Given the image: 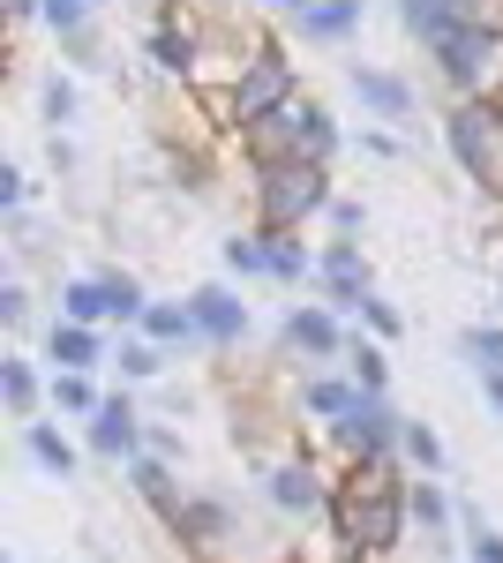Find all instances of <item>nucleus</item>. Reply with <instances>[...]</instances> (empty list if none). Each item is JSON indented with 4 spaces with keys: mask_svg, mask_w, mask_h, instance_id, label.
Wrapping results in <instances>:
<instances>
[{
    "mask_svg": "<svg viewBox=\"0 0 503 563\" xmlns=\"http://www.w3.org/2000/svg\"><path fill=\"white\" fill-rule=\"evenodd\" d=\"M294 98H300V68H294V53H286L278 38H255L233 84L196 90V106L210 113V129H226V135H241L249 121L278 113V106H294Z\"/></svg>",
    "mask_w": 503,
    "mask_h": 563,
    "instance_id": "nucleus-1",
    "label": "nucleus"
},
{
    "mask_svg": "<svg viewBox=\"0 0 503 563\" xmlns=\"http://www.w3.org/2000/svg\"><path fill=\"white\" fill-rule=\"evenodd\" d=\"M249 196H255V225H271V233H300L308 218H324L338 203L331 166H308V158L249 166Z\"/></svg>",
    "mask_w": 503,
    "mask_h": 563,
    "instance_id": "nucleus-2",
    "label": "nucleus"
},
{
    "mask_svg": "<svg viewBox=\"0 0 503 563\" xmlns=\"http://www.w3.org/2000/svg\"><path fill=\"white\" fill-rule=\"evenodd\" d=\"M406 526H414L406 496H353V488L331 481V533L346 549V563H383L406 541Z\"/></svg>",
    "mask_w": 503,
    "mask_h": 563,
    "instance_id": "nucleus-3",
    "label": "nucleus"
},
{
    "mask_svg": "<svg viewBox=\"0 0 503 563\" xmlns=\"http://www.w3.org/2000/svg\"><path fill=\"white\" fill-rule=\"evenodd\" d=\"M444 143H451L459 174L503 203V98H451V113H444Z\"/></svg>",
    "mask_w": 503,
    "mask_h": 563,
    "instance_id": "nucleus-4",
    "label": "nucleus"
},
{
    "mask_svg": "<svg viewBox=\"0 0 503 563\" xmlns=\"http://www.w3.org/2000/svg\"><path fill=\"white\" fill-rule=\"evenodd\" d=\"M436 53V76L451 84V98H503V31L496 23H459Z\"/></svg>",
    "mask_w": 503,
    "mask_h": 563,
    "instance_id": "nucleus-5",
    "label": "nucleus"
},
{
    "mask_svg": "<svg viewBox=\"0 0 503 563\" xmlns=\"http://www.w3.org/2000/svg\"><path fill=\"white\" fill-rule=\"evenodd\" d=\"M398 435H406V413H398L383 390H361L331 421V443L346 459H398Z\"/></svg>",
    "mask_w": 503,
    "mask_h": 563,
    "instance_id": "nucleus-6",
    "label": "nucleus"
},
{
    "mask_svg": "<svg viewBox=\"0 0 503 563\" xmlns=\"http://www.w3.org/2000/svg\"><path fill=\"white\" fill-rule=\"evenodd\" d=\"M278 339H286V353H308V361H346V346H353V331L331 301H294Z\"/></svg>",
    "mask_w": 503,
    "mask_h": 563,
    "instance_id": "nucleus-7",
    "label": "nucleus"
},
{
    "mask_svg": "<svg viewBox=\"0 0 503 563\" xmlns=\"http://www.w3.org/2000/svg\"><path fill=\"white\" fill-rule=\"evenodd\" d=\"M316 278H324V301H331L338 316H361V301L376 294V278H369V256H361V241H353V233L324 241V256H316Z\"/></svg>",
    "mask_w": 503,
    "mask_h": 563,
    "instance_id": "nucleus-8",
    "label": "nucleus"
},
{
    "mask_svg": "<svg viewBox=\"0 0 503 563\" xmlns=\"http://www.w3.org/2000/svg\"><path fill=\"white\" fill-rule=\"evenodd\" d=\"M84 443L98 451V459H121V466L135 459V451H151V443H143V413H135L128 390H106V406L84 421Z\"/></svg>",
    "mask_w": 503,
    "mask_h": 563,
    "instance_id": "nucleus-9",
    "label": "nucleus"
},
{
    "mask_svg": "<svg viewBox=\"0 0 503 563\" xmlns=\"http://www.w3.org/2000/svg\"><path fill=\"white\" fill-rule=\"evenodd\" d=\"M263 496H271L286 519H316V511H331V481L308 466V451L286 459V466H271V474H263Z\"/></svg>",
    "mask_w": 503,
    "mask_h": 563,
    "instance_id": "nucleus-10",
    "label": "nucleus"
},
{
    "mask_svg": "<svg viewBox=\"0 0 503 563\" xmlns=\"http://www.w3.org/2000/svg\"><path fill=\"white\" fill-rule=\"evenodd\" d=\"M128 488L158 511V526H166V533L181 526V511H188V488L173 481V459H166V451H135V459H128Z\"/></svg>",
    "mask_w": 503,
    "mask_h": 563,
    "instance_id": "nucleus-11",
    "label": "nucleus"
},
{
    "mask_svg": "<svg viewBox=\"0 0 503 563\" xmlns=\"http://www.w3.org/2000/svg\"><path fill=\"white\" fill-rule=\"evenodd\" d=\"M188 308H196L204 346H241V339H249V301H241L233 286H196V294H188Z\"/></svg>",
    "mask_w": 503,
    "mask_h": 563,
    "instance_id": "nucleus-12",
    "label": "nucleus"
},
{
    "mask_svg": "<svg viewBox=\"0 0 503 563\" xmlns=\"http://www.w3.org/2000/svg\"><path fill=\"white\" fill-rule=\"evenodd\" d=\"M45 361L53 368H106L113 353H106V323H68V316H53V331H45Z\"/></svg>",
    "mask_w": 503,
    "mask_h": 563,
    "instance_id": "nucleus-13",
    "label": "nucleus"
},
{
    "mask_svg": "<svg viewBox=\"0 0 503 563\" xmlns=\"http://www.w3.org/2000/svg\"><path fill=\"white\" fill-rule=\"evenodd\" d=\"M173 541L188 549V556H218L226 541H233V511L218 504V496H188V511L173 526Z\"/></svg>",
    "mask_w": 503,
    "mask_h": 563,
    "instance_id": "nucleus-14",
    "label": "nucleus"
},
{
    "mask_svg": "<svg viewBox=\"0 0 503 563\" xmlns=\"http://www.w3.org/2000/svg\"><path fill=\"white\" fill-rule=\"evenodd\" d=\"M353 98H361L376 121H414V84L391 76V68H353Z\"/></svg>",
    "mask_w": 503,
    "mask_h": 563,
    "instance_id": "nucleus-15",
    "label": "nucleus"
},
{
    "mask_svg": "<svg viewBox=\"0 0 503 563\" xmlns=\"http://www.w3.org/2000/svg\"><path fill=\"white\" fill-rule=\"evenodd\" d=\"M294 23H300L308 45H346L353 31H361V0H308Z\"/></svg>",
    "mask_w": 503,
    "mask_h": 563,
    "instance_id": "nucleus-16",
    "label": "nucleus"
},
{
    "mask_svg": "<svg viewBox=\"0 0 503 563\" xmlns=\"http://www.w3.org/2000/svg\"><path fill=\"white\" fill-rule=\"evenodd\" d=\"M406 511L420 519V533H428L436 549H451V519H459V511H451V496H444V481H436V474L406 481Z\"/></svg>",
    "mask_w": 503,
    "mask_h": 563,
    "instance_id": "nucleus-17",
    "label": "nucleus"
},
{
    "mask_svg": "<svg viewBox=\"0 0 503 563\" xmlns=\"http://www.w3.org/2000/svg\"><path fill=\"white\" fill-rule=\"evenodd\" d=\"M45 398H53V413H68V421H90V413L106 406V390H98L90 368H53V376H45Z\"/></svg>",
    "mask_w": 503,
    "mask_h": 563,
    "instance_id": "nucleus-18",
    "label": "nucleus"
},
{
    "mask_svg": "<svg viewBox=\"0 0 503 563\" xmlns=\"http://www.w3.org/2000/svg\"><path fill=\"white\" fill-rule=\"evenodd\" d=\"M23 451H31V459H39L53 481H76V474H84V451L53 429V421H23Z\"/></svg>",
    "mask_w": 503,
    "mask_h": 563,
    "instance_id": "nucleus-19",
    "label": "nucleus"
},
{
    "mask_svg": "<svg viewBox=\"0 0 503 563\" xmlns=\"http://www.w3.org/2000/svg\"><path fill=\"white\" fill-rule=\"evenodd\" d=\"M0 398H8L15 421H39L45 384H39V361H31V353H8V361H0Z\"/></svg>",
    "mask_w": 503,
    "mask_h": 563,
    "instance_id": "nucleus-20",
    "label": "nucleus"
},
{
    "mask_svg": "<svg viewBox=\"0 0 503 563\" xmlns=\"http://www.w3.org/2000/svg\"><path fill=\"white\" fill-rule=\"evenodd\" d=\"M135 331H143V339H158L166 353H173V346H204V331H196V308H188V301H151Z\"/></svg>",
    "mask_w": 503,
    "mask_h": 563,
    "instance_id": "nucleus-21",
    "label": "nucleus"
},
{
    "mask_svg": "<svg viewBox=\"0 0 503 563\" xmlns=\"http://www.w3.org/2000/svg\"><path fill=\"white\" fill-rule=\"evenodd\" d=\"M398 23H406V38L444 45V38L466 23V15H459V0H398Z\"/></svg>",
    "mask_w": 503,
    "mask_h": 563,
    "instance_id": "nucleus-22",
    "label": "nucleus"
},
{
    "mask_svg": "<svg viewBox=\"0 0 503 563\" xmlns=\"http://www.w3.org/2000/svg\"><path fill=\"white\" fill-rule=\"evenodd\" d=\"M263 256H271V278H278V286H308V278H316V256L300 249V233H271V225H263Z\"/></svg>",
    "mask_w": 503,
    "mask_h": 563,
    "instance_id": "nucleus-23",
    "label": "nucleus"
},
{
    "mask_svg": "<svg viewBox=\"0 0 503 563\" xmlns=\"http://www.w3.org/2000/svg\"><path fill=\"white\" fill-rule=\"evenodd\" d=\"M61 316L68 323H113V301H106V278H61Z\"/></svg>",
    "mask_w": 503,
    "mask_h": 563,
    "instance_id": "nucleus-24",
    "label": "nucleus"
},
{
    "mask_svg": "<svg viewBox=\"0 0 503 563\" xmlns=\"http://www.w3.org/2000/svg\"><path fill=\"white\" fill-rule=\"evenodd\" d=\"M353 398H361V384H353V376H308V384H300V413H316V421H338Z\"/></svg>",
    "mask_w": 503,
    "mask_h": 563,
    "instance_id": "nucleus-25",
    "label": "nucleus"
},
{
    "mask_svg": "<svg viewBox=\"0 0 503 563\" xmlns=\"http://www.w3.org/2000/svg\"><path fill=\"white\" fill-rule=\"evenodd\" d=\"M346 376H353L361 390H391V346L353 331V346H346Z\"/></svg>",
    "mask_w": 503,
    "mask_h": 563,
    "instance_id": "nucleus-26",
    "label": "nucleus"
},
{
    "mask_svg": "<svg viewBox=\"0 0 503 563\" xmlns=\"http://www.w3.org/2000/svg\"><path fill=\"white\" fill-rule=\"evenodd\" d=\"M218 263H226L233 278H271V256H263V225H249V233H226V241H218Z\"/></svg>",
    "mask_w": 503,
    "mask_h": 563,
    "instance_id": "nucleus-27",
    "label": "nucleus"
},
{
    "mask_svg": "<svg viewBox=\"0 0 503 563\" xmlns=\"http://www.w3.org/2000/svg\"><path fill=\"white\" fill-rule=\"evenodd\" d=\"M113 368H121V384H158L166 376V346L158 339H121Z\"/></svg>",
    "mask_w": 503,
    "mask_h": 563,
    "instance_id": "nucleus-28",
    "label": "nucleus"
},
{
    "mask_svg": "<svg viewBox=\"0 0 503 563\" xmlns=\"http://www.w3.org/2000/svg\"><path fill=\"white\" fill-rule=\"evenodd\" d=\"M398 459H406L414 474H444V435L428 429V421H406V435H398Z\"/></svg>",
    "mask_w": 503,
    "mask_h": 563,
    "instance_id": "nucleus-29",
    "label": "nucleus"
},
{
    "mask_svg": "<svg viewBox=\"0 0 503 563\" xmlns=\"http://www.w3.org/2000/svg\"><path fill=\"white\" fill-rule=\"evenodd\" d=\"M106 278V301H113V323H143V308H151V294H143V278L135 271H98Z\"/></svg>",
    "mask_w": 503,
    "mask_h": 563,
    "instance_id": "nucleus-30",
    "label": "nucleus"
},
{
    "mask_svg": "<svg viewBox=\"0 0 503 563\" xmlns=\"http://www.w3.org/2000/svg\"><path fill=\"white\" fill-rule=\"evenodd\" d=\"M466 361H473L481 376H496L503 368V323H473V331H466Z\"/></svg>",
    "mask_w": 503,
    "mask_h": 563,
    "instance_id": "nucleus-31",
    "label": "nucleus"
},
{
    "mask_svg": "<svg viewBox=\"0 0 503 563\" xmlns=\"http://www.w3.org/2000/svg\"><path fill=\"white\" fill-rule=\"evenodd\" d=\"M39 113L53 121V135H61L68 121H76V84H68V76H45V90H39Z\"/></svg>",
    "mask_w": 503,
    "mask_h": 563,
    "instance_id": "nucleus-32",
    "label": "nucleus"
},
{
    "mask_svg": "<svg viewBox=\"0 0 503 563\" xmlns=\"http://www.w3.org/2000/svg\"><path fill=\"white\" fill-rule=\"evenodd\" d=\"M466 556L473 563H503V533L481 519V511H466Z\"/></svg>",
    "mask_w": 503,
    "mask_h": 563,
    "instance_id": "nucleus-33",
    "label": "nucleus"
},
{
    "mask_svg": "<svg viewBox=\"0 0 503 563\" xmlns=\"http://www.w3.org/2000/svg\"><path fill=\"white\" fill-rule=\"evenodd\" d=\"M361 323H369V339H383V346H391V339L406 331V316L383 301V294H369V301H361Z\"/></svg>",
    "mask_w": 503,
    "mask_h": 563,
    "instance_id": "nucleus-34",
    "label": "nucleus"
},
{
    "mask_svg": "<svg viewBox=\"0 0 503 563\" xmlns=\"http://www.w3.org/2000/svg\"><path fill=\"white\" fill-rule=\"evenodd\" d=\"M0 323H8V331H23V323H31V294H23L15 278L0 286Z\"/></svg>",
    "mask_w": 503,
    "mask_h": 563,
    "instance_id": "nucleus-35",
    "label": "nucleus"
},
{
    "mask_svg": "<svg viewBox=\"0 0 503 563\" xmlns=\"http://www.w3.org/2000/svg\"><path fill=\"white\" fill-rule=\"evenodd\" d=\"M324 218H331V233H353V241H361V225H369V211H361L353 196H338V203H331Z\"/></svg>",
    "mask_w": 503,
    "mask_h": 563,
    "instance_id": "nucleus-36",
    "label": "nucleus"
},
{
    "mask_svg": "<svg viewBox=\"0 0 503 563\" xmlns=\"http://www.w3.org/2000/svg\"><path fill=\"white\" fill-rule=\"evenodd\" d=\"M23 196H31L23 166H0V211H23Z\"/></svg>",
    "mask_w": 503,
    "mask_h": 563,
    "instance_id": "nucleus-37",
    "label": "nucleus"
},
{
    "mask_svg": "<svg viewBox=\"0 0 503 563\" xmlns=\"http://www.w3.org/2000/svg\"><path fill=\"white\" fill-rule=\"evenodd\" d=\"M361 143H369L376 158H398V135H391V129H369V135H361Z\"/></svg>",
    "mask_w": 503,
    "mask_h": 563,
    "instance_id": "nucleus-38",
    "label": "nucleus"
},
{
    "mask_svg": "<svg viewBox=\"0 0 503 563\" xmlns=\"http://www.w3.org/2000/svg\"><path fill=\"white\" fill-rule=\"evenodd\" d=\"M481 398H489V406L503 413V368H496V376H481Z\"/></svg>",
    "mask_w": 503,
    "mask_h": 563,
    "instance_id": "nucleus-39",
    "label": "nucleus"
},
{
    "mask_svg": "<svg viewBox=\"0 0 503 563\" xmlns=\"http://www.w3.org/2000/svg\"><path fill=\"white\" fill-rule=\"evenodd\" d=\"M263 8H286V15H300V8H308V0H263Z\"/></svg>",
    "mask_w": 503,
    "mask_h": 563,
    "instance_id": "nucleus-40",
    "label": "nucleus"
},
{
    "mask_svg": "<svg viewBox=\"0 0 503 563\" xmlns=\"http://www.w3.org/2000/svg\"><path fill=\"white\" fill-rule=\"evenodd\" d=\"M84 8H90V15H106V8H113V0H84Z\"/></svg>",
    "mask_w": 503,
    "mask_h": 563,
    "instance_id": "nucleus-41",
    "label": "nucleus"
}]
</instances>
